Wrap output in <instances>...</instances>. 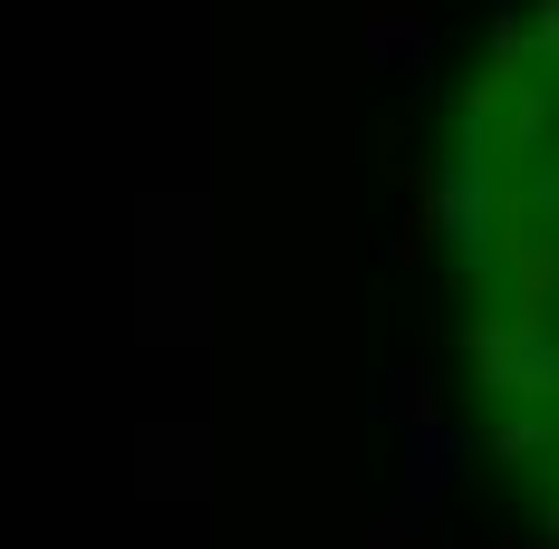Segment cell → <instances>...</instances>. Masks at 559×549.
<instances>
[{"label": "cell", "instance_id": "cell-1", "mask_svg": "<svg viewBox=\"0 0 559 549\" xmlns=\"http://www.w3.org/2000/svg\"><path fill=\"white\" fill-rule=\"evenodd\" d=\"M473 377L511 395V405H559V337L540 309H502V319H473Z\"/></svg>", "mask_w": 559, "mask_h": 549}, {"label": "cell", "instance_id": "cell-2", "mask_svg": "<svg viewBox=\"0 0 559 549\" xmlns=\"http://www.w3.org/2000/svg\"><path fill=\"white\" fill-rule=\"evenodd\" d=\"M453 473H463V434H453L444 415L405 425V501H415V511H435V501L453 492Z\"/></svg>", "mask_w": 559, "mask_h": 549}, {"label": "cell", "instance_id": "cell-3", "mask_svg": "<svg viewBox=\"0 0 559 549\" xmlns=\"http://www.w3.org/2000/svg\"><path fill=\"white\" fill-rule=\"evenodd\" d=\"M483 453H502V463H521V453H559V425H550V415H511V425L483 434Z\"/></svg>", "mask_w": 559, "mask_h": 549}, {"label": "cell", "instance_id": "cell-4", "mask_svg": "<svg viewBox=\"0 0 559 549\" xmlns=\"http://www.w3.org/2000/svg\"><path fill=\"white\" fill-rule=\"evenodd\" d=\"M377 58H405V68H425V20H415V10H405V20H395V10H377Z\"/></svg>", "mask_w": 559, "mask_h": 549}, {"label": "cell", "instance_id": "cell-5", "mask_svg": "<svg viewBox=\"0 0 559 549\" xmlns=\"http://www.w3.org/2000/svg\"><path fill=\"white\" fill-rule=\"evenodd\" d=\"M367 549H425V511H415V501H395V511H377V530H367Z\"/></svg>", "mask_w": 559, "mask_h": 549}, {"label": "cell", "instance_id": "cell-6", "mask_svg": "<svg viewBox=\"0 0 559 549\" xmlns=\"http://www.w3.org/2000/svg\"><path fill=\"white\" fill-rule=\"evenodd\" d=\"M540 540L559 549V482H550V501H540Z\"/></svg>", "mask_w": 559, "mask_h": 549}, {"label": "cell", "instance_id": "cell-7", "mask_svg": "<svg viewBox=\"0 0 559 549\" xmlns=\"http://www.w3.org/2000/svg\"><path fill=\"white\" fill-rule=\"evenodd\" d=\"M502 549H550V540H502Z\"/></svg>", "mask_w": 559, "mask_h": 549}]
</instances>
